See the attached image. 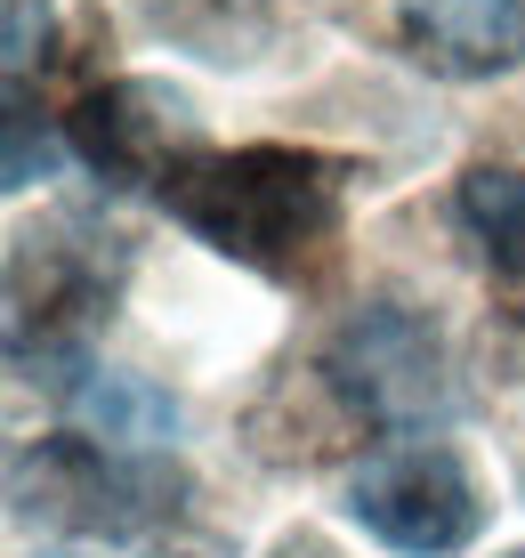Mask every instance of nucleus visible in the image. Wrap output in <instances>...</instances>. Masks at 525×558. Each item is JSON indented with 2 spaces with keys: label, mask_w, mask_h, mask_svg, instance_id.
<instances>
[{
  "label": "nucleus",
  "mask_w": 525,
  "mask_h": 558,
  "mask_svg": "<svg viewBox=\"0 0 525 558\" xmlns=\"http://www.w3.org/2000/svg\"><path fill=\"white\" fill-rule=\"evenodd\" d=\"M33 558H73V550H33Z\"/></svg>",
  "instance_id": "obj_12"
},
{
  "label": "nucleus",
  "mask_w": 525,
  "mask_h": 558,
  "mask_svg": "<svg viewBox=\"0 0 525 558\" xmlns=\"http://www.w3.org/2000/svg\"><path fill=\"white\" fill-rule=\"evenodd\" d=\"M130 283V243L82 219H41L9 243V364L73 397L97 373V332Z\"/></svg>",
  "instance_id": "obj_2"
},
{
  "label": "nucleus",
  "mask_w": 525,
  "mask_h": 558,
  "mask_svg": "<svg viewBox=\"0 0 525 558\" xmlns=\"http://www.w3.org/2000/svg\"><path fill=\"white\" fill-rule=\"evenodd\" d=\"M316 364L347 389V405L373 429H429V421L453 413L444 340H437L429 307H413V300H364L356 316L332 324Z\"/></svg>",
  "instance_id": "obj_4"
},
{
  "label": "nucleus",
  "mask_w": 525,
  "mask_h": 558,
  "mask_svg": "<svg viewBox=\"0 0 525 558\" xmlns=\"http://www.w3.org/2000/svg\"><path fill=\"white\" fill-rule=\"evenodd\" d=\"M65 413H73V429H82V437L122 446V453H162L170 437L186 429L179 397H170L162 380H146V373H89L82 389L65 397Z\"/></svg>",
  "instance_id": "obj_9"
},
{
  "label": "nucleus",
  "mask_w": 525,
  "mask_h": 558,
  "mask_svg": "<svg viewBox=\"0 0 525 558\" xmlns=\"http://www.w3.org/2000/svg\"><path fill=\"white\" fill-rule=\"evenodd\" d=\"M267 558H340V550L323 543V534H283V543L267 550Z\"/></svg>",
  "instance_id": "obj_11"
},
{
  "label": "nucleus",
  "mask_w": 525,
  "mask_h": 558,
  "mask_svg": "<svg viewBox=\"0 0 525 558\" xmlns=\"http://www.w3.org/2000/svg\"><path fill=\"white\" fill-rule=\"evenodd\" d=\"M356 162L323 146H186L154 179V203L219 259L267 283H323L340 267Z\"/></svg>",
  "instance_id": "obj_1"
},
{
  "label": "nucleus",
  "mask_w": 525,
  "mask_h": 558,
  "mask_svg": "<svg viewBox=\"0 0 525 558\" xmlns=\"http://www.w3.org/2000/svg\"><path fill=\"white\" fill-rule=\"evenodd\" d=\"M243 429H251V453L259 461H276V470H316V461L356 453L364 437H373V421L347 405V389L307 356V364H276V380L251 397Z\"/></svg>",
  "instance_id": "obj_7"
},
{
  "label": "nucleus",
  "mask_w": 525,
  "mask_h": 558,
  "mask_svg": "<svg viewBox=\"0 0 525 558\" xmlns=\"http://www.w3.org/2000/svg\"><path fill=\"white\" fill-rule=\"evenodd\" d=\"M396 49L437 82H501L525 65V0H396Z\"/></svg>",
  "instance_id": "obj_8"
},
{
  "label": "nucleus",
  "mask_w": 525,
  "mask_h": 558,
  "mask_svg": "<svg viewBox=\"0 0 525 558\" xmlns=\"http://www.w3.org/2000/svg\"><path fill=\"white\" fill-rule=\"evenodd\" d=\"M65 122V146L89 179H106L113 195L122 186H154L170 162H179L194 138V98L154 73H113V82H89L73 89V106L57 113Z\"/></svg>",
  "instance_id": "obj_6"
},
{
  "label": "nucleus",
  "mask_w": 525,
  "mask_h": 558,
  "mask_svg": "<svg viewBox=\"0 0 525 558\" xmlns=\"http://www.w3.org/2000/svg\"><path fill=\"white\" fill-rule=\"evenodd\" d=\"M453 227L477 243L485 276L525 283V170L517 162H469L453 179Z\"/></svg>",
  "instance_id": "obj_10"
},
{
  "label": "nucleus",
  "mask_w": 525,
  "mask_h": 558,
  "mask_svg": "<svg viewBox=\"0 0 525 558\" xmlns=\"http://www.w3.org/2000/svg\"><path fill=\"white\" fill-rule=\"evenodd\" d=\"M347 518L396 558H453L485 526V486L444 437H404L364 453V470L347 477Z\"/></svg>",
  "instance_id": "obj_5"
},
{
  "label": "nucleus",
  "mask_w": 525,
  "mask_h": 558,
  "mask_svg": "<svg viewBox=\"0 0 525 558\" xmlns=\"http://www.w3.org/2000/svg\"><path fill=\"white\" fill-rule=\"evenodd\" d=\"M501 558H525V550H501Z\"/></svg>",
  "instance_id": "obj_13"
},
{
  "label": "nucleus",
  "mask_w": 525,
  "mask_h": 558,
  "mask_svg": "<svg viewBox=\"0 0 525 558\" xmlns=\"http://www.w3.org/2000/svg\"><path fill=\"white\" fill-rule=\"evenodd\" d=\"M9 502H16V518H41L57 534L154 543V534H170L186 518L194 477L170 453H122L82 429H57V437H33V446L9 453Z\"/></svg>",
  "instance_id": "obj_3"
}]
</instances>
